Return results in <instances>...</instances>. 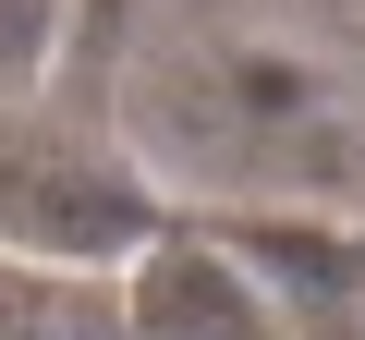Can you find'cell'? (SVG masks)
<instances>
[{
  "label": "cell",
  "mask_w": 365,
  "mask_h": 340,
  "mask_svg": "<svg viewBox=\"0 0 365 340\" xmlns=\"http://www.w3.org/2000/svg\"><path fill=\"white\" fill-rule=\"evenodd\" d=\"M49 49H61V0H0V97H37Z\"/></svg>",
  "instance_id": "5b68a950"
},
{
  "label": "cell",
  "mask_w": 365,
  "mask_h": 340,
  "mask_svg": "<svg viewBox=\"0 0 365 340\" xmlns=\"http://www.w3.org/2000/svg\"><path fill=\"white\" fill-rule=\"evenodd\" d=\"M122 340H280V316L220 231H158L122 280Z\"/></svg>",
  "instance_id": "3957f363"
},
{
  "label": "cell",
  "mask_w": 365,
  "mask_h": 340,
  "mask_svg": "<svg viewBox=\"0 0 365 340\" xmlns=\"http://www.w3.org/2000/svg\"><path fill=\"white\" fill-rule=\"evenodd\" d=\"M0 340H122V280H98V267H0Z\"/></svg>",
  "instance_id": "277c9868"
},
{
  "label": "cell",
  "mask_w": 365,
  "mask_h": 340,
  "mask_svg": "<svg viewBox=\"0 0 365 340\" xmlns=\"http://www.w3.org/2000/svg\"><path fill=\"white\" fill-rule=\"evenodd\" d=\"M170 231L146 158L86 110H37L0 134V255L13 267H122Z\"/></svg>",
  "instance_id": "7a4b0ae2"
},
{
  "label": "cell",
  "mask_w": 365,
  "mask_h": 340,
  "mask_svg": "<svg viewBox=\"0 0 365 340\" xmlns=\"http://www.w3.org/2000/svg\"><path fill=\"white\" fill-rule=\"evenodd\" d=\"M146 183H220L244 219H292L365 183V97L304 49H182L134 85Z\"/></svg>",
  "instance_id": "6da1fadb"
}]
</instances>
